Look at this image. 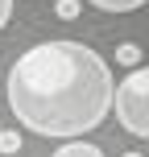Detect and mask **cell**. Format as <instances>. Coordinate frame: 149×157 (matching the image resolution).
Instances as JSON below:
<instances>
[{"label":"cell","mask_w":149,"mask_h":157,"mask_svg":"<svg viewBox=\"0 0 149 157\" xmlns=\"http://www.w3.org/2000/svg\"><path fill=\"white\" fill-rule=\"evenodd\" d=\"M112 112H116V124L128 136L149 141V66H137V71H128L116 83Z\"/></svg>","instance_id":"cell-2"},{"label":"cell","mask_w":149,"mask_h":157,"mask_svg":"<svg viewBox=\"0 0 149 157\" xmlns=\"http://www.w3.org/2000/svg\"><path fill=\"white\" fill-rule=\"evenodd\" d=\"M54 157H104V149L100 145H91V141H83V136H79V141H62L58 145V153Z\"/></svg>","instance_id":"cell-3"},{"label":"cell","mask_w":149,"mask_h":157,"mask_svg":"<svg viewBox=\"0 0 149 157\" xmlns=\"http://www.w3.org/2000/svg\"><path fill=\"white\" fill-rule=\"evenodd\" d=\"M17 149H21V132H17V128H4V132H0V153L13 157Z\"/></svg>","instance_id":"cell-6"},{"label":"cell","mask_w":149,"mask_h":157,"mask_svg":"<svg viewBox=\"0 0 149 157\" xmlns=\"http://www.w3.org/2000/svg\"><path fill=\"white\" fill-rule=\"evenodd\" d=\"M79 8H83V0H58V4H54V13L62 17V21H75V17H79Z\"/></svg>","instance_id":"cell-7"},{"label":"cell","mask_w":149,"mask_h":157,"mask_svg":"<svg viewBox=\"0 0 149 157\" xmlns=\"http://www.w3.org/2000/svg\"><path fill=\"white\" fill-rule=\"evenodd\" d=\"M91 8H100V13H137L141 4H149V0H87Z\"/></svg>","instance_id":"cell-5"},{"label":"cell","mask_w":149,"mask_h":157,"mask_svg":"<svg viewBox=\"0 0 149 157\" xmlns=\"http://www.w3.org/2000/svg\"><path fill=\"white\" fill-rule=\"evenodd\" d=\"M116 66L137 71V66H141V46H137V41H120L116 46Z\"/></svg>","instance_id":"cell-4"},{"label":"cell","mask_w":149,"mask_h":157,"mask_svg":"<svg viewBox=\"0 0 149 157\" xmlns=\"http://www.w3.org/2000/svg\"><path fill=\"white\" fill-rule=\"evenodd\" d=\"M8 112L33 136L79 141L100 128L116 99V78L108 58L71 37H50L29 46L4 78Z\"/></svg>","instance_id":"cell-1"},{"label":"cell","mask_w":149,"mask_h":157,"mask_svg":"<svg viewBox=\"0 0 149 157\" xmlns=\"http://www.w3.org/2000/svg\"><path fill=\"white\" fill-rule=\"evenodd\" d=\"M13 21V0H0V29Z\"/></svg>","instance_id":"cell-8"},{"label":"cell","mask_w":149,"mask_h":157,"mask_svg":"<svg viewBox=\"0 0 149 157\" xmlns=\"http://www.w3.org/2000/svg\"><path fill=\"white\" fill-rule=\"evenodd\" d=\"M120 157H141V153H120Z\"/></svg>","instance_id":"cell-9"}]
</instances>
